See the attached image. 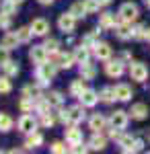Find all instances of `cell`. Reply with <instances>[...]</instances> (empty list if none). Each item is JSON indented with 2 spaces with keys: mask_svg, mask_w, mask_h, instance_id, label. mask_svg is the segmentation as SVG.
Masks as SVG:
<instances>
[{
  "mask_svg": "<svg viewBox=\"0 0 150 154\" xmlns=\"http://www.w3.org/2000/svg\"><path fill=\"white\" fill-rule=\"evenodd\" d=\"M56 72H58V66H56L52 60H49V64H47V62L37 64V72H35V76H37V84H39V86H47V84L54 80Z\"/></svg>",
  "mask_w": 150,
  "mask_h": 154,
  "instance_id": "6da1fadb",
  "label": "cell"
},
{
  "mask_svg": "<svg viewBox=\"0 0 150 154\" xmlns=\"http://www.w3.org/2000/svg\"><path fill=\"white\" fill-rule=\"evenodd\" d=\"M49 60H52L58 68H62V70H70V68L76 64L74 51H72V54H70V51H66V54H49Z\"/></svg>",
  "mask_w": 150,
  "mask_h": 154,
  "instance_id": "7a4b0ae2",
  "label": "cell"
},
{
  "mask_svg": "<svg viewBox=\"0 0 150 154\" xmlns=\"http://www.w3.org/2000/svg\"><path fill=\"white\" fill-rule=\"evenodd\" d=\"M117 14H119V19H121V21L132 23V21H136V19H138L140 12H138V6H136L134 2H123V4L119 6V12H117Z\"/></svg>",
  "mask_w": 150,
  "mask_h": 154,
  "instance_id": "3957f363",
  "label": "cell"
},
{
  "mask_svg": "<svg viewBox=\"0 0 150 154\" xmlns=\"http://www.w3.org/2000/svg\"><path fill=\"white\" fill-rule=\"evenodd\" d=\"M76 17L72 14V12H64V14H60V19H58V27H60V31H64V33H72L74 31V27H76Z\"/></svg>",
  "mask_w": 150,
  "mask_h": 154,
  "instance_id": "277c9868",
  "label": "cell"
},
{
  "mask_svg": "<svg viewBox=\"0 0 150 154\" xmlns=\"http://www.w3.org/2000/svg\"><path fill=\"white\" fill-rule=\"evenodd\" d=\"M130 76H132V80L144 82V80L148 78V68H146L142 62H132V64H130Z\"/></svg>",
  "mask_w": 150,
  "mask_h": 154,
  "instance_id": "5b68a950",
  "label": "cell"
},
{
  "mask_svg": "<svg viewBox=\"0 0 150 154\" xmlns=\"http://www.w3.org/2000/svg\"><path fill=\"white\" fill-rule=\"evenodd\" d=\"M127 121H130V115H127L126 111H113L111 113V119H109L111 128H117V130H126Z\"/></svg>",
  "mask_w": 150,
  "mask_h": 154,
  "instance_id": "8992f818",
  "label": "cell"
},
{
  "mask_svg": "<svg viewBox=\"0 0 150 154\" xmlns=\"http://www.w3.org/2000/svg\"><path fill=\"white\" fill-rule=\"evenodd\" d=\"M105 72H107V76H111V78H119V76L123 74V62H121V60H107Z\"/></svg>",
  "mask_w": 150,
  "mask_h": 154,
  "instance_id": "52a82bcc",
  "label": "cell"
},
{
  "mask_svg": "<svg viewBox=\"0 0 150 154\" xmlns=\"http://www.w3.org/2000/svg\"><path fill=\"white\" fill-rule=\"evenodd\" d=\"M84 119V105L68 107V125H78Z\"/></svg>",
  "mask_w": 150,
  "mask_h": 154,
  "instance_id": "ba28073f",
  "label": "cell"
},
{
  "mask_svg": "<svg viewBox=\"0 0 150 154\" xmlns=\"http://www.w3.org/2000/svg\"><path fill=\"white\" fill-rule=\"evenodd\" d=\"M29 58L33 60V64H43V62H47L49 54H47L45 45H33L29 51Z\"/></svg>",
  "mask_w": 150,
  "mask_h": 154,
  "instance_id": "9c48e42d",
  "label": "cell"
},
{
  "mask_svg": "<svg viewBox=\"0 0 150 154\" xmlns=\"http://www.w3.org/2000/svg\"><path fill=\"white\" fill-rule=\"evenodd\" d=\"M17 128L23 131V134H29V131H33L37 128V119L33 115H29V113H25L23 117L19 119V123H17Z\"/></svg>",
  "mask_w": 150,
  "mask_h": 154,
  "instance_id": "30bf717a",
  "label": "cell"
},
{
  "mask_svg": "<svg viewBox=\"0 0 150 154\" xmlns=\"http://www.w3.org/2000/svg\"><path fill=\"white\" fill-rule=\"evenodd\" d=\"M29 27H31L33 35H37V37H43V35H47V31H49V23H47L45 19H33Z\"/></svg>",
  "mask_w": 150,
  "mask_h": 154,
  "instance_id": "8fae6325",
  "label": "cell"
},
{
  "mask_svg": "<svg viewBox=\"0 0 150 154\" xmlns=\"http://www.w3.org/2000/svg\"><path fill=\"white\" fill-rule=\"evenodd\" d=\"M78 99H80V105H84V107H95L99 101H101L99 95H97L92 88H84V91H82V95L78 97Z\"/></svg>",
  "mask_w": 150,
  "mask_h": 154,
  "instance_id": "7c38bea8",
  "label": "cell"
},
{
  "mask_svg": "<svg viewBox=\"0 0 150 154\" xmlns=\"http://www.w3.org/2000/svg\"><path fill=\"white\" fill-rule=\"evenodd\" d=\"M119 21H121L119 14L115 17V14H111V12H103L101 19H99V27L105 29V31H107V29H115V25L119 23Z\"/></svg>",
  "mask_w": 150,
  "mask_h": 154,
  "instance_id": "4fadbf2b",
  "label": "cell"
},
{
  "mask_svg": "<svg viewBox=\"0 0 150 154\" xmlns=\"http://www.w3.org/2000/svg\"><path fill=\"white\" fill-rule=\"evenodd\" d=\"M89 128L92 131H105L107 130V119L101 115V113H95L91 119H89Z\"/></svg>",
  "mask_w": 150,
  "mask_h": 154,
  "instance_id": "5bb4252c",
  "label": "cell"
},
{
  "mask_svg": "<svg viewBox=\"0 0 150 154\" xmlns=\"http://www.w3.org/2000/svg\"><path fill=\"white\" fill-rule=\"evenodd\" d=\"M66 142L70 146H76V144H82V131L76 128V125H70L66 130Z\"/></svg>",
  "mask_w": 150,
  "mask_h": 154,
  "instance_id": "9a60e30c",
  "label": "cell"
},
{
  "mask_svg": "<svg viewBox=\"0 0 150 154\" xmlns=\"http://www.w3.org/2000/svg\"><path fill=\"white\" fill-rule=\"evenodd\" d=\"M115 35L119 39H132V23H127V21H119L115 25Z\"/></svg>",
  "mask_w": 150,
  "mask_h": 154,
  "instance_id": "2e32d148",
  "label": "cell"
},
{
  "mask_svg": "<svg viewBox=\"0 0 150 154\" xmlns=\"http://www.w3.org/2000/svg\"><path fill=\"white\" fill-rule=\"evenodd\" d=\"M113 93H115L117 101H123V103L132 99V88L127 84H117V86H113Z\"/></svg>",
  "mask_w": 150,
  "mask_h": 154,
  "instance_id": "e0dca14e",
  "label": "cell"
},
{
  "mask_svg": "<svg viewBox=\"0 0 150 154\" xmlns=\"http://www.w3.org/2000/svg\"><path fill=\"white\" fill-rule=\"evenodd\" d=\"M130 115H132V119L142 121V119L148 115V107L144 105V103H134V105H132V109H130Z\"/></svg>",
  "mask_w": 150,
  "mask_h": 154,
  "instance_id": "ac0fdd59",
  "label": "cell"
},
{
  "mask_svg": "<svg viewBox=\"0 0 150 154\" xmlns=\"http://www.w3.org/2000/svg\"><path fill=\"white\" fill-rule=\"evenodd\" d=\"M41 144H43V136H41V134H39V131H29V134H27V140H25V146H27V148H29V150H31V148H37V146H41Z\"/></svg>",
  "mask_w": 150,
  "mask_h": 154,
  "instance_id": "d6986e66",
  "label": "cell"
},
{
  "mask_svg": "<svg viewBox=\"0 0 150 154\" xmlns=\"http://www.w3.org/2000/svg\"><path fill=\"white\" fill-rule=\"evenodd\" d=\"M95 56L99 60H111V45L109 43H97L95 45Z\"/></svg>",
  "mask_w": 150,
  "mask_h": 154,
  "instance_id": "ffe728a7",
  "label": "cell"
},
{
  "mask_svg": "<svg viewBox=\"0 0 150 154\" xmlns=\"http://www.w3.org/2000/svg\"><path fill=\"white\" fill-rule=\"evenodd\" d=\"M74 58H76V64H86L89 58H91V48H86V45L76 48L74 49Z\"/></svg>",
  "mask_w": 150,
  "mask_h": 154,
  "instance_id": "44dd1931",
  "label": "cell"
},
{
  "mask_svg": "<svg viewBox=\"0 0 150 154\" xmlns=\"http://www.w3.org/2000/svg\"><path fill=\"white\" fill-rule=\"evenodd\" d=\"M23 97H29V99H33V101H37V99H41V86L39 84H27L23 88Z\"/></svg>",
  "mask_w": 150,
  "mask_h": 154,
  "instance_id": "7402d4cb",
  "label": "cell"
},
{
  "mask_svg": "<svg viewBox=\"0 0 150 154\" xmlns=\"http://www.w3.org/2000/svg\"><path fill=\"white\" fill-rule=\"evenodd\" d=\"M107 140H105V136H101V131H95V136L91 138V142H89V148L91 150H103Z\"/></svg>",
  "mask_w": 150,
  "mask_h": 154,
  "instance_id": "603a6c76",
  "label": "cell"
},
{
  "mask_svg": "<svg viewBox=\"0 0 150 154\" xmlns=\"http://www.w3.org/2000/svg\"><path fill=\"white\" fill-rule=\"evenodd\" d=\"M80 76L84 80H92L95 76H97V68L92 66L91 62H86V64H80Z\"/></svg>",
  "mask_w": 150,
  "mask_h": 154,
  "instance_id": "cb8c5ba5",
  "label": "cell"
},
{
  "mask_svg": "<svg viewBox=\"0 0 150 154\" xmlns=\"http://www.w3.org/2000/svg\"><path fill=\"white\" fill-rule=\"evenodd\" d=\"M19 43H21V39H19L17 33H6V35L2 37V45H4V48H8V49H14Z\"/></svg>",
  "mask_w": 150,
  "mask_h": 154,
  "instance_id": "d4e9b609",
  "label": "cell"
},
{
  "mask_svg": "<svg viewBox=\"0 0 150 154\" xmlns=\"http://www.w3.org/2000/svg\"><path fill=\"white\" fill-rule=\"evenodd\" d=\"M84 88H86V86H84V78L80 76L78 80H72V84H70V95L78 99V97L82 95V91H84Z\"/></svg>",
  "mask_w": 150,
  "mask_h": 154,
  "instance_id": "484cf974",
  "label": "cell"
},
{
  "mask_svg": "<svg viewBox=\"0 0 150 154\" xmlns=\"http://www.w3.org/2000/svg\"><path fill=\"white\" fill-rule=\"evenodd\" d=\"M134 136H130V134H126V136H119V140H117V144L121 146V150L123 152H130L132 150V144H134Z\"/></svg>",
  "mask_w": 150,
  "mask_h": 154,
  "instance_id": "4316f807",
  "label": "cell"
},
{
  "mask_svg": "<svg viewBox=\"0 0 150 154\" xmlns=\"http://www.w3.org/2000/svg\"><path fill=\"white\" fill-rule=\"evenodd\" d=\"M45 99L52 107H62V103H64V97H62V93H58V91H52Z\"/></svg>",
  "mask_w": 150,
  "mask_h": 154,
  "instance_id": "83f0119b",
  "label": "cell"
},
{
  "mask_svg": "<svg viewBox=\"0 0 150 154\" xmlns=\"http://www.w3.org/2000/svg\"><path fill=\"white\" fill-rule=\"evenodd\" d=\"M70 12H72L76 19H82L84 14H89V12H86V8H84V2H74V4L70 6Z\"/></svg>",
  "mask_w": 150,
  "mask_h": 154,
  "instance_id": "f1b7e54d",
  "label": "cell"
},
{
  "mask_svg": "<svg viewBox=\"0 0 150 154\" xmlns=\"http://www.w3.org/2000/svg\"><path fill=\"white\" fill-rule=\"evenodd\" d=\"M12 130V117L8 113H0V131H11Z\"/></svg>",
  "mask_w": 150,
  "mask_h": 154,
  "instance_id": "f546056e",
  "label": "cell"
},
{
  "mask_svg": "<svg viewBox=\"0 0 150 154\" xmlns=\"http://www.w3.org/2000/svg\"><path fill=\"white\" fill-rule=\"evenodd\" d=\"M17 35L21 39V43H29L31 37H33V31H31V27H21V29L17 31Z\"/></svg>",
  "mask_w": 150,
  "mask_h": 154,
  "instance_id": "4dcf8cb0",
  "label": "cell"
},
{
  "mask_svg": "<svg viewBox=\"0 0 150 154\" xmlns=\"http://www.w3.org/2000/svg\"><path fill=\"white\" fill-rule=\"evenodd\" d=\"M19 107H21L23 113H31V111L35 109V101H33V99H29V97H23L21 103H19Z\"/></svg>",
  "mask_w": 150,
  "mask_h": 154,
  "instance_id": "1f68e13d",
  "label": "cell"
},
{
  "mask_svg": "<svg viewBox=\"0 0 150 154\" xmlns=\"http://www.w3.org/2000/svg\"><path fill=\"white\" fill-rule=\"evenodd\" d=\"M2 70H4V74H6V76H17V74H19V66H17V62L8 60V62L2 66Z\"/></svg>",
  "mask_w": 150,
  "mask_h": 154,
  "instance_id": "d6a6232c",
  "label": "cell"
},
{
  "mask_svg": "<svg viewBox=\"0 0 150 154\" xmlns=\"http://www.w3.org/2000/svg\"><path fill=\"white\" fill-rule=\"evenodd\" d=\"M11 91H12L11 76H6V74H4V76H0V93H2V95H8Z\"/></svg>",
  "mask_w": 150,
  "mask_h": 154,
  "instance_id": "836d02e7",
  "label": "cell"
},
{
  "mask_svg": "<svg viewBox=\"0 0 150 154\" xmlns=\"http://www.w3.org/2000/svg\"><path fill=\"white\" fill-rule=\"evenodd\" d=\"M103 4H101V0H84V8H86V12L89 14H92V12H99V8H101Z\"/></svg>",
  "mask_w": 150,
  "mask_h": 154,
  "instance_id": "e575fe53",
  "label": "cell"
},
{
  "mask_svg": "<svg viewBox=\"0 0 150 154\" xmlns=\"http://www.w3.org/2000/svg\"><path fill=\"white\" fill-rule=\"evenodd\" d=\"M17 6H19L17 2H12V0H4V2L0 4V11L6 12V14H14V12H17Z\"/></svg>",
  "mask_w": 150,
  "mask_h": 154,
  "instance_id": "d590c367",
  "label": "cell"
},
{
  "mask_svg": "<svg viewBox=\"0 0 150 154\" xmlns=\"http://www.w3.org/2000/svg\"><path fill=\"white\" fill-rule=\"evenodd\" d=\"M45 49H47V54H58V49H60V41L58 39H54V37H49V39H45Z\"/></svg>",
  "mask_w": 150,
  "mask_h": 154,
  "instance_id": "8d00e7d4",
  "label": "cell"
},
{
  "mask_svg": "<svg viewBox=\"0 0 150 154\" xmlns=\"http://www.w3.org/2000/svg\"><path fill=\"white\" fill-rule=\"evenodd\" d=\"M39 121H41V125H43V128H52V125L56 123V117H54L49 111H45V113H41V115H39Z\"/></svg>",
  "mask_w": 150,
  "mask_h": 154,
  "instance_id": "74e56055",
  "label": "cell"
},
{
  "mask_svg": "<svg viewBox=\"0 0 150 154\" xmlns=\"http://www.w3.org/2000/svg\"><path fill=\"white\" fill-rule=\"evenodd\" d=\"M132 39H146V27H142V25L132 27Z\"/></svg>",
  "mask_w": 150,
  "mask_h": 154,
  "instance_id": "f35d334b",
  "label": "cell"
},
{
  "mask_svg": "<svg viewBox=\"0 0 150 154\" xmlns=\"http://www.w3.org/2000/svg\"><path fill=\"white\" fill-rule=\"evenodd\" d=\"M99 99H101L103 103H111V101L115 99V93H113V88H109V86H107V88H103V91H101V95H99Z\"/></svg>",
  "mask_w": 150,
  "mask_h": 154,
  "instance_id": "ab89813d",
  "label": "cell"
},
{
  "mask_svg": "<svg viewBox=\"0 0 150 154\" xmlns=\"http://www.w3.org/2000/svg\"><path fill=\"white\" fill-rule=\"evenodd\" d=\"M99 41H97V33H89V35L84 37V41H82V45H86V48H95Z\"/></svg>",
  "mask_w": 150,
  "mask_h": 154,
  "instance_id": "60d3db41",
  "label": "cell"
},
{
  "mask_svg": "<svg viewBox=\"0 0 150 154\" xmlns=\"http://www.w3.org/2000/svg\"><path fill=\"white\" fill-rule=\"evenodd\" d=\"M11 27V14L0 11V29H8Z\"/></svg>",
  "mask_w": 150,
  "mask_h": 154,
  "instance_id": "b9f144b4",
  "label": "cell"
},
{
  "mask_svg": "<svg viewBox=\"0 0 150 154\" xmlns=\"http://www.w3.org/2000/svg\"><path fill=\"white\" fill-rule=\"evenodd\" d=\"M8 51H11V49L8 48H4V45H2V43H0V66H4V64H6V62H8Z\"/></svg>",
  "mask_w": 150,
  "mask_h": 154,
  "instance_id": "7bdbcfd3",
  "label": "cell"
},
{
  "mask_svg": "<svg viewBox=\"0 0 150 154\" xmlns=\"http://www.w3.org/2000/svg\"><path fill=\"white\" fill-rule=\"evenodd\" d=\"M49 150L56 152V154H62V152H66L68 148H66V144H62V142H54L52 146H49Z\"/></svg>",
  "mask_w": 150,
  "mask_h": 154,
  "instance_id": "ee69618b",
  "label": "cell"
},
{
  "mask_svg": "<svg viewBox=\"0 0 150 154\" xmlns=\"http://www.w3.org/2000/svg\"><path fill=\"white\" fill-rule=\"evenodd\" d=\"M142 148H144V142H142L140 138H136V140H134V144H132V150H130V152H140Z\"/></svg>",
  "mask_w": 150,
  "mask_h": 154,
  "instance_id": "f6af8a7d",
  "label": "cell"
},
{
  "mask_svg": "<svg viewBox=\"0 0 150 154\" xmlns=\"http://www.w3.org/2000/svg\"><path fill=\"white\" fill-rule=\"evenodd\" d=\"M58 119L66 125V123H68V109H60L58 111Z\"/></svg>",
  "mask_w": 150,
  "mask_h": 154,
  "instance_id": "bcb514c9",
  "label": "cell"
},
{
  "mask_svg": "<svg viewBox=\"0 0 150 154\" xmlns=\"http://www.w3.org/2000/svg\"><path fill=\"white\" fill-rule=\"evenodd\" d=\"M86 150H89V148H86V146H82V144H76V146H72V148H70V152H86Z\"/></svg>",
  "mask_w": 150,
  "mask_h": 154,
  "instance_id": "7dc6e473",
  "label": "cell"
},
{
  "mask_svg": "<svg viewBox=\"0 0 150 154\" xmlns=\"http://www.w3.org/2000/svg\"><path fill=\"white\" fill-rule=\"evenodd\" d=\"M37 2H39V4H45V6H49V4H52L54 0H37Z\"/></svg>",
  "mask_w": 150,
  "mask_h": 154,
  "instance_id": "c3c4849f",
  "label": "cell"
},
{
  "mask_svg": "<svg viewBox=\"0 0 150 154\" xmlns=\"http://www.w3.org/2000/svg\"><path fill=\"white\" fill-rule=\"evenodd\" d=\"M146 39L150 41V29H146Z\"/></svg>",
  "mask_w": 150,
  "mask_h": 154,
  "instance_id": "681fc988",
  "label": "cell"
},
{
  "mask_svg": "<svg viewBox=\"0 0 150 154\" xmlns=\"http://www.w3.org/2000/svg\"><path fill=\"white\" fill-rule=\"evenodd\" d=\"M12 2H17V4H21V2H23V0H12Z\"/></svg>",
  "mask_w": 150,
  "mask_h": 154,
  "instance_id": "f907efd6",
  "label": "cell"
},
{
  "mask_svg": "<svg viewBox=\"0 0 150 154\" xmlns=\"http://www.w3.org/2000/svg\"><path fill=\"white\" fill-rule=\"evenodd\" d=\"M146 6H150V0H146Z\"/></svg>",
  "mask_w": 150,
  "mask_h": 154,
  "instance_id": "816d5d0a",
  "label": "cell"
},
{
  "mask_svg": "<svg viewBox=\"0 0 150 154\" xmlns=\"http://www.w3.org/2000/svg\"><path fill=\"white\" fill-rule=\"evenodd\" d=\"M148 140H150V136H148Z\"/></svg>",
  "mask_w": 150,
  "mask_h": 154,
  "instance_id": "f5cc1de1",
  "label": "cell"
}]
</instances>
